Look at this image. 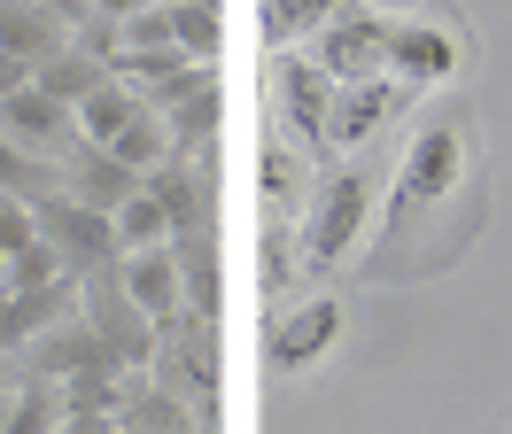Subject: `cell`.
<instances>
[{"label": "cell", "instance_id": "7", "mask_svg": "<svg viewBox=\"0 0 512 434\" xmlns=\"http://www.w3.org/2000/svg\"><path fill=\"white\" fill-rule=\"evenodd\" d=\"M466 70V39L443 16H396V39H388V78L404 93H435Z\"/></svg>", "mask_w": 512, "mask_h": 434}, {"label": "cell", "instance_id": "9", "mask_svg": "<svg viewBox=\"0 0 512 434\" xmlns=\"http://www.w3.org/2000/svg\"><path fill=\"white\" fill-rule=\"evenodd\" d=\"M148 109L163 117V132H171V155H202L210 140H218V62H194L187 78H171L163 93H148Z\"/></svg>", "mask_w": 512, "mask_h": 434}, {"label": "cell", "instance_id": "12", "mask_svg": "<svg viewBox=\"0 0 512 434\" xmlns=\"http://www.w3.org/2000/svg\"><path fill=\"white\" fill-rule=\"evenodd\" d=\"M342 341V295H311V303H295L280 326H272V372H311Z\"/></svg>", "mask_w": 512, "mask_h": 434}, {"label": "cell", "instance_id": "16", "mask_svg": "<svg viewBox=\"0 0 512 434\" xmlns=\"http://www.w3.org/2000/svg\"><path fill=\"white\" fill-rule=\"evenodd\" d=\"M63 194H70V202H86V210H109V217H117L132 194H140V179H132L117 155H101V148L78 140V148L63 155Z\"/></svg>", "mask_w": 512, "mask_h": 434}, {"label": "cell", "instance_id": "2", "mask_svg": "<svg viewBox=\"0 0 512 434\" xmlns=\"http://www.w3.org/2000/svg\"><path fill=\"white\" fill-rule=\"evenodd\" d=\"M466 117H427L412 132V148H404V163H396V186H388V241L404 233V225H419V217H435L466 186Z\"/></svg>", "mask_w": 512, "mask_h": 434}, {"label": "cell", "instance_id": "29", "mask_svg": "<svg viewBox=\"0 0 512 434\" xmlns=\"http://www.w3.org/2000/svg\"><path fill=\"white\" fill-rule=\"evenodd\" d=\"M39 8H47V16H63V24H70V31L86 24V0H39Z\"/></svg>", "mask_w": 512, "mask_h": 434}, {"label": "cell", "instance_id": "17", "mask_svg": "<svg viewBox=\"0 0 512 434\" xmlns=\"http://www.w3.org/2000/svg\"><path fill=\"white\" fill-rule=\"evenodd\" d=\"M55 47H70V24H63V16H47L39 0H0V55H8V62L39 70Z\"/></svg>", "mask_w": 512, "mask_h": 434}, {"label": "cell", "instance_id": "25", "mask_svg": "<svg viewBox=\"0 0 512 434\" xmlns=\"http://www.w3.org/2000/svg\"><path fill=\"white\" fill-rule=\"evenodd\" d=\"M117 248H171V217L156 210V194H132L125 210H117Z\"/></svg>", "mask_w": 512, "mask_h": 434}, {"label": "cell", "instance_id": "27", "mask_svg": "<svg viewBox=\"0 0 512 434\" xmlns=\"http://www.w3.org/2000/svg\"><path fill=\"white\" fill-rule=\"evenodd\" d=\"M288 279H303V272H295V225H280V217H264V287L280 295Z\"/></svg>", "mask_w": 512, "mask_h": 434}, {"label": "cell", "instance_id": "30", "mask_svg": "<svg viewBox=\"0 0 512 434\" xmlns=\"http://www.w3.org/2000/svg\"><path fill=\"white\" fill-rule=\"evenodd\" d=\"M187 8H218V16H225V0H187Z\"/></svg>", "mask_w": 512, "mask_h": 434}, {"label": "cell", "instance_id": "23", "mask_svg": "<svg viewBox=\"0 0 512 434\" xmlns=\"http://www.w3.org/2000/svg\"><path fill=\"white\" fill-rule=\"evenodd\" d=\"M163 16H171V47H179L187 62H218V47H225V16H218V8L163 0Z\"/></svg>", "mask_w": 512, "mask_h": 434}, {"label": "cell", "instance_id": "4", "mask_svg": "<svg viewBox=\"0 0 512 434\" xmlns=\"http://www.w3.org/2000/svg\"><path fill=\"white\" fill-rule=\"evenodd\" d=\"M388 39H396V16L350 0L334 24L311 39V62H319L334 86H357V78H388Z\"/></svg>", "mask_w": 512, "mask_h": 434}, {"label": "cell", "instance_id": "6", "mask_svg": "<svg viewBox=\"0 0 512 434\" xmlns=\"http://www.w3.org/2000/svg\"><path fill=\"white\" fill-rule=\"evenodd\" d=\"M78 318H86V334L109 349V365L117 372H148L156 365V326L132 310V295L117 287V272H101L78 287Z\"/></svg>", "mask_w": 512, "mask_h": 434}, {"label": "cell", "instance_id": "28", "mask_svg": "<svg viewBox=\"0 0 512 434\" xmlns=\"http://www.w3.org/2000/svg\"><path fill=\"white\" fill-rule=\"evenodd\" d=\"M140 8H156V0H86V16H101V24H117V31H125Z\"/></svg>", "mask_w": 512, "mask_h": 434}, {"label": "cell", "instance_id": "10", "mask_svg": "<svg viewBox=\"0 0 512 434\" xmlns=\"http://www.w3.org/2000/svg\"><path fill=\"white\" fill-rule=\"evenodd\" d=\"M0 132H8V140H16L24 155L55 163V171H63V155L78 148V117H70L63 101H47L39 86H16V93H0Z\"/></svg>", "mask_w": 512, "mask_h": 434}, {"label": "cell", "instance_id": "11", "mask_svg": "<svg viewBox=\"0 0 512 434\" xmlns=\"http://www.w3.org/2000/svg\"><path fill=\"white\" fill-rule=\"evenodd\" d=\"M117 287L132 295V310H140L156 334L187 318V279H179V256H171V248H132L125 264H117Z\"/></svg>", "mask_w": 512, "mask_h": 434}, {"label": "cell", "instance_id": "32", "mask_svg": "<svg viewBox=\"0 0 512 434\" xmlns=\"http://www.w3.org/2000/svg\"><path fill=\"white\" fill-rule=\"evenodd\" d=\"M0 396H8V388H0Z\"/></svg>", "mask_w": 512, "mask_h": 434}, {"label": "cell", "instance_id": "3", "mask_svg": "<svg viewBox=\"0 0 512 434\" xmlns=\"http://www.w3.org/2000/svg\"><path fill=\"white\" fill-rule=\"evenodd\" d=\"M32 217H39V241L55 248V264H63L78 287L125 264V248H117V217H109V210H86V202H70L63 186H55L47 202H32Z\"/></svg>", "mask_w": 512, "mask_h": 434}, {"label": "cell", "instance_id": "13", "mask_svg": "<svg viewBox=\"0 0 512 434\" xmlns=\"http://www.w3.org/2000/svg\"><path fill=\"white\" fill-rule=\"evenodd\" d=\"M396 101H404V86L396 78H357V86L334 93V124H326V155H357L381 140V124L396 117Z\"/></svg>", "mask_w": 512, "mask_h": 434}, {"label": "cell", "instance_id": "1", "mask_svg": "<svg viewBox=\"0 0 512 434\" xmlns=\"http://www.w3.org/2000/svg\"><path fill=\"white\" fill-rule=\"evenodd\" d=\"M373 163H334V171H311V194H303V217H295V272L303 279H334L357 256V241L373 233Z\"/></svg>", "mask_w": 512, "mask_h": 434}, {"label": "cell", "instance_id": "18", "mask_svg": "<svg viewBox=\"0 0 512 434\" xmlns=\"http://www.w3.org/2000/svg\"><path fill=\"white\" fill-rule=\"evenodd\" d=\"M171 256H179V279H187V310L202 326H218V303H225V279H218V233L194 225V233H171Z\"/></svg>", "mask_w": 512, "mask_h": 434}, {"label": "cell", "instance_id": "15", "mask_svg": "<svg viewBox=\"0 0 512 434\" xmlns=\"http://www.w3.org/2000/svg\"><path fill=\"white\" fill-rule=\"evenodd\" d=\"M78 318V279H55V287H39V295H16V287H0V357H16V349H32L39 334H55Z\"/></svg>", "mask_w": 512, "mask_h": 434}, {"label": "cell", "instance_id": "21", "mask_svg": "<svg viewBox=\"0 0 512 434\" xmlns=\"http://www.w3.org/2000/svg\"><path fill=\"white\" fill-rule=\"evenodd\" d=\"M0 434H63V388L55 380H24L8 411H0Z\"/></svg>", "mask_w": 512, "mask_h": 434}, {"label": "cell", "instance_id": "24", "mask_svg": "<svg viewBox=\"0 0 512 434\" xmlns=\"http://www.w3.org/2000/svg\"><path fill=\"white\" fill-rule=\"evenodd\" d=\"M63 186V171L55 163H39V155H24L8 132H0V194H16V202H47Z\"/></svg>", "mask_w": 512, "mask_h": 434}, {"label": "cell", "instance_id": "19", "mask_svg": "<svg viewBox=\"0 0 512 434\" xmlns=\"http://www.w3.org/2000/svg\"><path fill=\"white\" fill-rule=\"evenodd\" d=\"M350 0H256V24H264V47L288 55V47H311Z\"/></svg>", "mask_w": 512, "mask_h": 434}, {"label": "cell", "instance_id": "31", "mask_svg": "<svg viewBox=\"0 0 512 434\" xmlns=\"http://www.w3.org/2000/svg\"><path fill=\"white\" fill-rule=\"evenodd\" d=\"M0 411H8V396H0Z\"/></svg>", "mask_w": 512, "mask_h": 434}, {"label": "cell", "instance_id": "22", "mask_svg": "<svg viewBox=\"0 0 512 434\" xmlns=\"http://www.w3.org/2000/svg\"><path fill=\"white\" fill-rule=\"evenodd\" d=\"M264 217H280V225H295L303 217V194H311V179H303V163H295V148H264Z\"/></svg>", "mask_w": 512, "mask_h": 434}, {"label": "cell", "instance_id": "26", "mask_svg": "<svg viewBox=\"0 0 512 434\" xmlns=\"http://www.w3.org/2000/svg\"><path fill=\"white\" fill-rule=\"evenodd\" d=\"M24 248H39V217H32V202L0 194V272H8V264H16Z\"/></svg>", "mask_w": 512, "mask_h": 434}, {"label": "cell", "instance_id": "8", "mask_svg": "<svg viewBox=\"0 0 512 434\" xmlns=\"http://www.w3.org/2000/svg\"><path fill=\"white\" fill-rule=\"evenodd\" d=\"M156 388H171L179 403H202V419H210V403H218V326H202V318H179V326H163L156 334Z\"/></svg>", "mask_w": 512, "mask_h": 434}, {"label": "cell", "instance_id": "20", "mask_svg": "<svg viewBox=\"0 0 512 434\" xmlns=\"http://www.w3.org/2000/svg\"><path fill=\"white\" fill-rule=\"evenodd\" d=\"M32 86L47 93V101H63L70 117H78V101H94V93L109 86V70H101V62L86 55V47H55V55H47V62L32 70Z\"/></svg>", "mask_w": 512, "mask_h": 434}, {"label": "cell", "instance_id": "14", "mask_svg": "<svg viewBox=\"0 0 512 434\" xmlns=\"http://www.w3.org/2000/svg\"><path fill=\"white\" fill-rule=\"evenodd\" d=\"M140 194H156V210L171 217V233L210 225V148L202 155H163L156 171L140 179Z\"/></svg>", "mask_w": 512, "mask_h": 434}, {"label": "cell", "instance_id": "5", "mask_svg": "<svg viewBox=\"0 0 512 434\" xmlns=\"http://www.w3.org/2000/svg\"><path fill=\"white\" fill-rule=\"evenodd\" d=\"M272 93H280V124H288V140L303 155H326V124H334V78H326L311 47H288V55H272Z\"/></svg>", "mask_w": 512, "mask_h": 434}]
</instances>
